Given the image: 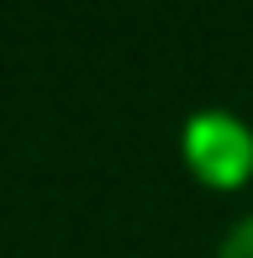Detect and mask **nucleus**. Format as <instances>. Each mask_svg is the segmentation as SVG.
I'll return each mask as SVG.
<instances>
[{
    "mask_svg": "<svg viewBox=\"0 0 253 258\" xmlns=\"http://www.w3.org/2000/svg\"><path fill=\"white\" fill-rule=\"evenodd\" d=\"M185 163L216 190H237L253 174V132L227 111H201L185 126Z\"/></svg>",
    "mask_w": 253,
    "mask_h": 258,
    "instance_id": "f257e3e1",
    "label": "nucleus"
},
{
    "mask_svg": "<svg viewBox=\"0 0 253 258\" xmlns=\"http://www.w3.org/2000/svg\"><path fill=\"white\" fill-rule=\"evenodd\" d=\"M222 258H253V216L232 227V237L222 242Z\"/></svg>",
    "mask_w": 253,
    "mask_h": 258,
    "instance_id": "f03ea898",
    "label": "nucleus"
}]
</instances>
